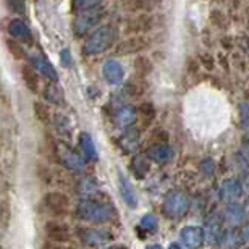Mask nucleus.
Masks as SVG:
<instances>
[{
	"label": "nucleus",
	"instance_id": "nucleus-11",
	"mask_svg": "<svg viewBox=\"0 0 249 249\" xmlns=\"http://www.w3.org/2000/svg\"><path fill=\"white\" fill-rule=\"evenodd\" d=\"M147 41L142 36H133L129 39H124L120 44H117V53L118 55H129V53H136L142 49H146Z\"/></svg>",
	"mask_w": 249,
	"mask_h": 249
},
{
	"label": "nucleus",
	"instance_id": "nucleus-46",
	"mask_svg": "<svg viewBox=\"0 0 249 249\" xmlns=\"http://www.w3.org/2000/svg\"><path fill=\"white\" fill-rule=\"evenodd\" d=\"M168 249H181L180 246H178V245H172L170 248H168Z\"/></svg>",
	"mask_w": 249,
	"mask_h": 249
},
{
	"label": "nucleus",
	"instance_id": "nucleus-35",
	"mask_svg": "<svg viewBox=\"0 0 249 249\" xmlns=\"http://www.w3.org/2000/svg\"><path fill=\"white\" fill-rule=\"evenodd\" d=\"M10 10H13V12L17 13H24V8H26V3H24V0H7Z\"/></svg>",
	"mask_w": 249,
	"mask_h": 249
},
{
	"label": "nucleus",
	"instance_id": "nucleus-23",
	"mask_svg": "<svg viewBox=\"0 0 249 249\" xmlns=\"http://www.w3.org/2000/svg\"><path fill=\"white\" fill-rule=\"evenodd\" d=\"M136 120V110L131 106H124L120 110H117V123L120 126H131Z\"/></svg>",
	"mask_w": 249,
	"mask_h": 249
},
{
	"label": "nucleus",
	"instance_id": "nucleus-34",
	"mask_svg": "<svg viewBox=\"0 0 249 249\" xmlns=\"http://www.w3.org/2000/svg\"><path fill=\"white\" fill-rule=\"evenodd\" d=\"M139 225H141V228H144V230H154V228L157 227V218L151 215V213H147V215H144L141 218Z\"/></svg>",
	"mask_w": 249,
	"mask_h": 249
},
{
	"label": "nucleus",
	"instance_id": "nucleus-40",
	"mask_svg": "<svg viewBox=\"0 0 249 249\" xmlns=\"http://www.w3.org/2000/svg\"><path fill=\"white\" fill-rule=\"evenodd\" d=\"M241 188L245 189V191H249V173L243 175V185H241Z\"/></svg>",
	"mask_w": 249,
	"mask_h": 249
},
{
	"label": "nucleus",
	"instance_id": "nucleus-30",
	"mask_svg": "<svg viewBox=\"0 0 249 249\" xmlns=\"http://www.w3.org/2000/svg\"><path fill=\"white\" fill-rule=\"evenodd\" d=\"M134 68H136L138 73H141L142 76H146L152 71V62L149 60L147 57H138L136 60H134Z\"/></svg>",
	"mask_w": 249,
	"mask_h": 249
},
{
	"label": "nucleus",
	"instance_id": "nucleus-4",
	"mask_svg": "<svg viewBox=\"0 0 249 249\" xmlns=\"http://www.w3.org/2000/svg\"><path fill=\"white\" fill-rule=\"evenodd\" d=\"M188 209H189V201L181 191L170 193L162 204V212L170 218L183 217L188 212Z\"/></svg>",
	"mask_w": 249,
	"mask_h": 249
},
{
	"label": "nucleus",
	"instance_id": "nucleus-26",
	"mask_svg": "<svg viewBox=\"0 0 249 249\" xmlns=\"http://www.w3.org/2000/svg\"><path fill=\"white\" fill-rule=\"evenodd\" d=\"M5 44H7L8 52L12 53L13 58H17V60H24V57H26V52H24V49L19 46V44L15 41L13 37H8L7 41H5Z\"/></svg>",
	"mask_w": 249,
	"mask_h": 249
},
{
	"label": "nucleus",
	"instance_id": "nucleus-13",
	"mask_svg": "<svg viewBox=\"0 0 249 249\" xmlns=\"http://www.w3.org/2000/svg\"><path fill=\"white\" fill-rule=\"evenodd\" d=\"M8 34L15 41L19 42H31V31H29L28 24L23 19H12L8 23Z\"/></svg>",
	"mask_w": 249,
	"mask_h": 249
},
{
	"label": "nucleus",
	"instance_id": "nucleus-38",
	"mask_svg": "<svg viewBox=\"0 0 249 249\" xmlns=\"http://www.w3.org/2000/svg\"><path fill=\"white\" fill-rule=\"evenodd\" d=\"M70 52L68 51H65V52H62V65L63 67H70Z\"/></svg>",
	"mask_w": 249,
	"mask_h": 249
},
{
	"label": "nucleus",
	"instance_id": "nucleus-28",
	"mask_svg": "<svg viewBox=\"0 0 249 249\" xmlns=\"http://www.w3.org/2000/svg\"><path fill=\"white\" fill-rule=\"evenodd\" d=\"M34 113H36V118L41 123L44 124L51 123V112H49V108L42 102H34Z\"/></svg>",
	"mask_w": 249,
	"mask_h": 249
},
{
	"label": "nucleus",
	"instance_id": "nucleus-45",
	"mask_svg": "<svg viewBox=\"0 0 249 249\" xmlns=\"http://www.w3.org/2000/svg\"><path fill=\"white\" fill-rule=\"evenodd\" d=\"M245 212H246V217H249V202L246 204V207H245Z\"/></svg>",
	"mask_w": 249,
	"mask_h": 249
},
{
	"label": "nucleus",
	"instance_id": "nucleus-29",
	"mask_svg": "<svg viewBox=\"0 0 249 249\" xmlns=\"http://www.w3.org/2000/svg\"><path fill=\"white\" fill-rule=\"evenodd\" d=\"M44 97L47 99L49 102H52V104H60L62 101V92H60V89H58L55 84H49V86H46V89H44Z\"/></svg>",
	"mask_w": 249,
	"mask_h": 249
},
{
	"label": "nucleus",
	"instance_id": "nucleus-19",
	"mask_svg": "<svg viewBox=\"0 0 249 249\" xmlns=\"http://www.w3.org/2000/svg\"><path fill=\"white\" fill-rule=\"evenodd\" d=\"M79 149H81L83 156L91 162L97 160V151H96V144H94L92 138L88 133L79 134Z\"/></svg>",
	"mask_w": 249,
	"mask_h": 249
},
{
	"label": "nucleus",
	"instance_id": "nucleus-24",
	"mask_svg": "<svg viewBox=\"0 0 249 249\" xmlns=\"http://www.w3.org/2000/svg\"><path fill=\"white\" fill-rule=\"evenodd\" d=\"M241 241H243L241 233L231 228V230H228L227 233H223V235H222L220 245H222L223 249H236Z\"/></svg>",
	"mask_w": 249,
	"mask_h": 249
},
{
	"label": "nucleus",
	"instance_id": "nucleus-9",
	"mask_svg": "<svg viewBox=\"0 0 249 249\" xmlns=\"http://www.w3.org/2000/svg\"><path fill=\"white\" fill-rule=\"evenodd\" d=\"M204 235H206L207 245H215L222 240V218L217 213H212L207 218L206 228H204Z\"/></svg>",
	"mask_w": 249,
	"mask_h": 249
},
{
	"label": "nucleus",
	"instance_id": "nucleus-8",
	"mask_svg": "<svg viewBox=\"0 0 249 249\" xmlns=\"http://www.w3.org/2000/svg\"><path fill=\"white\" fill-rule=\"evenodd\" d=\"M44 206H46L52 213H67L70 207V199L62 193H47L44 196Z\"/></svg>",
	"mask_w": 249,
	"mask_h": 249
},
{
	"label": "nucleus",
	"instance_id": "nucleus-31",
	"mask_svg": "<svg viewBox=\"0 0 249 249\" xmlns=\"http://www.w3.org/2000/svg\"><path fill=\"white\" fill-rule=\"evenodd\" d=\"M124 7L131 12H139V10L151 8V0H124Z\"/></svg>",
	"mask_w": 249,
	"mask_h": 249
},
{
	"label": "nucleus",
	"instance_id": "nucleus-21",
	"mask_svg": "<svg viewBox=\"0 0 249 249\" xmlns=\"http://www.w3.org/2000/svg\"><path fill=\"white\" fill-rule=\"evenodd\" d=\"M21 78L26 88L29 89L31 92H39V76H37V71L31 67H26L23 65L21 67Z\"/></svg>",
	"mask_w": 249,
	"mask_h": 249
},
{
	"label": "nucleus",
	"instance_id": "nucleus-33",
	"mask_svg": "<svg viewBox=\"0 0 249 249\" xmlns=\"http://www.w3.org/2000/svg\"><path fill=\"white\" fill-rule=\"evenodd\" d=\"M139 113H141V117L147 118V120L151 122L152 118L156 117V108H154L152 104H149V102H142L141 106H139Z\"/></svg>",
	"mask_w": 249,
	"mask_h": 249
},
{
	"label": "nucleus",
	"instance_id": "nucleus-2",
	"mask_svg": "<svg viewBox=\"0 0 249 249\" xmlns=\"http://www.w3.org/2000/svg\"><path fill=\"white\" fill-rule=\"evenodd\" d=\"M117 41V29L113 26H102L91 33V36L86 39L83 47V52L86 55H99V53L108 51L113 47Z\"/></svg>",
	"mask_w": 249,
	"mask_h": 249
},
{
	"label": "nucleus",
	"instance_id": "nucleus-42",
	"mask_svg": "<svg viewBox=\"0 0 249 249\" xmlns=\"http://www.w3.org/2000/svg\"><path fill=\"white\" fill-rule=\"evenodd\" d=\"M241 236H243V241H249V223H248L245 228H243Z\"/></svg>",
	"mask_w": 249,
	"mask_h": 249
},
{
	"label": "nucleus",
	"instance_id": "nucleus-20",
	"mask_svg": "<svg viewBox=\"0 0 249 249\" xmlns=\"http://www.w3.org/2000/svg\"><path fill=\"white\" fill-rule=\"evenodd\" d=\"M151 28H152V18L149 15H141V17L134 18L133 21L128 23L126 31L131 34H142L147 33Z\"/></svg>",
	"mask_w": 249,
	"mask_h": 249
},
{
	"label": "nucleus",
	"instance_id": "nucleus-22",
	"mask_svg": "<svg viewBox=\"0 0 249 249\" xmlns=\"http://www.w3.org/2000/svg\"><path fill=\"white\" fill-rule=\"evenodd\" d=\"M149 168H151V163H149L147 157L141 156V154L133 157V160H131V172H133V175L136 177V178H144V177H146L147 172H149Z\"/></svg>",
	"mask_w": 249,
	"mask_h": 249
},
{
	"label": "nucleus",
	"instance_id": "nucleus-36",
	"mask_svg": "<svg viewBox=\"0 0 249 249\" xmlns=\"http://www.w3.org/2000/svg\"><path fill=\"white\" fill-rule=\"evenodd\" d=\"M212 170H213V163H212V160H204V162H202V172H204V173H207V175H211Z\"/></svg>",
	"mask_w": 249,
	"mask_h": 249
},
{
	"label": "nucleus",
	"instance_id": "nucleus-27",
	"mask_svg": "<svg viewBox=\"0 0 249 249\" xmlns=\"http://www.w3.org/2000/svg\"><path fill=\"white\" fill-rule=\"evenodd\" d=\"M79 193L83 194L84 197H94L96 194H99V188L92 180H83L79 183Z\"/></svg>",
	"mask_w": 249,
	"mask_h": 249
},
{
	"label": "nucleus",
	"instance_id": "nucleus-25",
	"mask_svg": "<svg viewBox=\"0 0 249 249\" xmlns=\"http://www.w3.org/2000/svg\"><path fill=\"white\" fill-rule=\"evenodd\" d=\"M138 142H139V131H138V129H129V131H126L120 138V146L126 152L134 151L136 146H138Z\"/></svg>",
	"mask_w": 249,
	"mask_h": 249
},
{
	"label": "nucleus",
	"instance_id": "nucleus-16",
	"mask_svg": "<svg viewBox=\"0 0 249 249\" xmlns=\"http://www.w3.org/2000/svg\"><path fill=\"white\" fill-rule=\"evenodd\" d=\"M46 233L49 240L58 241V243H67L70 241V231L67 225H60L57 222H49L46 225Z\"/></svg>",
	"mask_w": 249,
	"mask_h": 249
},
{
	"label": "nucleus",
	"instance_id": "nucleus-12",
	"mask_svg": "<svg viewBox=\"0 0 249 249\" xmlns=\"http://www.w3.org/2000/svg\"><path fill=\"white\" fill-rule=\"evenodd\" d=\"M31 65L39 74H42L44 78L51 79V81L57 83L58 81V74L55 71V68L52 67V63L42 55H33L31 57Z\"/></svg>",
	"mask_w": 249,
	"mask_h": 249
},
{
	"label": "nucleus",
	"instance_id": "nucleus-32",
	"mask_svg": "<svg viewBox=\"0 0 249 249\" xmlns=\"http://www.w3.org/2000/svg\"><path fill=\"white\" fill-rule=\"evenodd\" d=\"M101 2H104V0H73V8L78 10V12H84V10L99 7Z\"/></svg>",
	"mask_w": 249,
	"mask_h": 249
},
{
	"label": "nucleus",
	"instance_id": "nucleus-5",
	"mask_svg": "<svg viewBox=\"0 0 249 249\" xmlns=\"http://www.w3.org/2000/svg\"><path fill=\"white\" fill-rule=\"evenodd\" d=\"M55 156H57V160L63 163L68 170H71V172H83L84 170L83 159L79 157L78 152H74L68 144H57Z\"/></svg>",
	"mask_w": 249,
	"mask_h": 249
},
{
	"label": "nucleus",
	"instance_id": "nucleus-6",
	"mask_svg": "<svg viewBox=\"0 0 249 249\" xmlns=\"http://www.w3.org/2000/svg\"><path fill=\"white\" fill-rule=\"evenodd\" d=\"M79 238L88 246H102L112 241V233L107 228H84L79 233Z\"/></svg>",
	"mask_w": 249,
	"mask_h": 249
},
{
	"label": "nucleus",
	"instance_id": "nucleus-37",
	"mask_svg": "<svg viewBox=\"0 0 249 249\" xmlns=\"http://www.w3.org/2000/svg\"><path fill=\"white\" fill-rule=\"evenodd\" d=\"M240 110H241L243 120H245V118H248V120H249V106H248V104H241V106H240Z\"/></svg>",
	"mask_w": 249,
	"mask_h": 249
},
{
	"label": "nucleus",
	"instance_id": "nucleus-17",
	"mask_svg": "<svg viewBox=\"0 0 249 249\" xmlns=\"http://www.w3.org/2000/svg\"><path fill=\"white\" fill-rule=\"evenodd\" d=\"M147 156L156 163H167L168 160H172L173 149L168 144H157V146H152L149 149Z\"/></svg>",
	"mask_w": 249,
	"mask_h": 249
},
{
	"label": "nucleus",
	"instance_id": "nucleus-3",
	"mask_svg": "<svg viewBox=\"0 0 249 249\" xmlns=\"http://www.w3.org/2000/svg\"><path fill=\"white\" fill-rule=\"evenodd\" d=\"M104 18H106V10L101 7L84 10V12L79 13L73 21L74 36H86V34L91 33Z\"/></svg>",
	"mask_w": 249,
	"mask_h": 249
},
{
	"label": "nucleus",
	"instance_id": "nucleus-7",
	"mask_svg": "<svg viewBox=\"0 0 249 249\" xmlns=\"http://www.w3.org/2000/svg\"><path fill=\"white\" fill-rule=\"evenodd\" d=\"M181 241L188 249H199L206 243V235L201 227H185L181 231Z\"/></svg>",
	"mask_w": 249,
	"mask_h": 249
},
{
	"label": "nucleus",
	"instance_id": "nucleus-18",
	"mask_svg": "<svg viewBox=\"0 0 249 249\" xmlns=\"http://www.w3.org/2000/svg\"><path fill=\"white\" fill-rule=\"evenodd\" d=\"M118 188H120V194H122L124 204H126L128 207H131V209L136 207L138 206V197H136V194H134V191H133L131 183L126 180V177L120 175V180H118Z\"/></svg>",
	"mask_w": 249,
	"mask_h": 249
},
{
	"label": "nucleus",
	"instance_id": "nucleus-15",
	"mask_svg": "<svg viewBox=\"0 0 249 249\" xmlns=\"http://www.w3.org/2000/svg\"><path fill=\"white\" fill-rule=\"evenodd\" d=\"M241 191H243V188L241 185L238 183L236 180H225L222 183V188H220V196L223 201H227V202H235L238 197L241 196Z\"/></svg>",
	"mask_w": 249,
	"mask_h": 249
},
{
	"label": "nucleus",
	"instance_id": "nucleus-41",
	"mask_svg": "<svg viewBox=\"0 0 249 249\" xmlns=\"http://www.w3.org/2000/svg\"><path fill=\"white\" fill-rule=\"evenodd\" d=\"M42 249H70V248H65V246H57V245H52V241L51 243H46L44 245Z\"/></svg>",
	"mask_w": 249,
	"mask_h": 249
},
{
	"label": "nucleus",
	"instance_id": "nucleus-14",
	"mask_svg": "<svg viewBox=\"0 0 249 249\" xmlns=\"http://www.w3.org/2000/svg\"><path fill=\"white\" fill-rule=\"evenodd\" d=\"M245 217H246L245 207L238 202H230L227 206L225 212H223V218H225L227 225H230L233 228L240 225V223L245 220Z\"/></svg>",
	"mask_w": 249,
	"mask_h": 249
},
{
	"label": "nucleus",
	"instance_id": "nucleus-39",
	"mask_svg": "<svg viewBox=\"0 0 249 249\" xmlns=\"http://www.w3.org/2000/svg\"><path fill=\"white\" fill-rule=\"evenodd\" d=\"M202 63L206 65V67H207L209 70H212V68H213V62H212V57H211V55H204V57H202Z\"/></svg>",
	"mask_w": 249,
	"mask_h": 249
},
{
	"label": "nucleus",
	"instance_id": "nucleus-43",
	"mask_svg": "<svg viewBox=\"0 0 249 249\" xmlns=\"http://www.w3.org/2000/svg\"><path fill=\"white\" fill-rule=\"evenodd\" d=\"M147 249H162L159 245H151V246H147Z\"/></svg>",
	"mask_w": 249,
	"mask_h": 249
},
{
	"label": "nucleus",
	"instance_id": "nucleus-1",
	"mask_svg": "<svg viewBox=\"0 0 249 249\" xmlns=\"http://www.w3.org/2000/svg\"><path fill=\"white\" fill-rule=\"evenodd\" d=\"M76 213L79 218L91 223H107L110 222L115 211L112 209L110 204L97 201L94 197H84L78 202L76 206Z\"/></svg>",
	"mask_w": 249,
	"mask_h": 249
},
{
	"label": "nucleus",
	"instance_id": "nucleus-10",
	"mask_svg": "<svg viewBox=\"0 0 249 249\" xmlns=\"http://www.w3.org/2000/svg\"><path fill=\"white\" fill-rule=\"evenodd\" d=\"M102 74L106 78V81L112 86H117L123 81V76H124V70L122 67L120 62L117 60H107L104 63V68H102Z\"/></svg>",
	"mask_w": 249,
	"mask_h": 249
},
{
	"label": "nucleus",
	"instance_id": "nucleus-44",
	"mask_svg": "<svg viewBox=\"0 0 249 249\" xmlns=\"http://www.w3.org/2000/svg\"><path fill=\"white\" fill-rule=\"evenodd\" d=\"M106 249H126L124 246H112V248H106Z\"/></svg>",
	"mask_w": 249,
	"mask_h": 249
}]
</instances>
